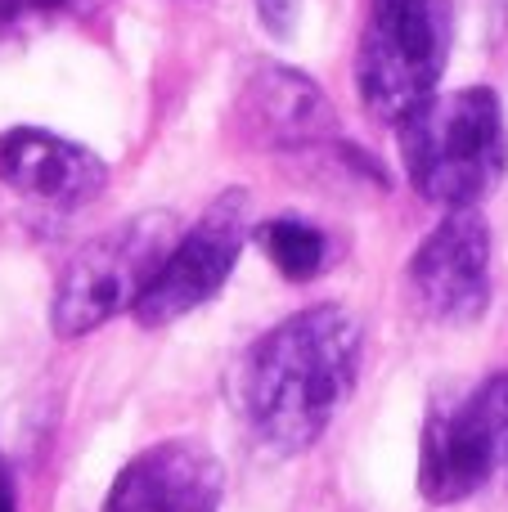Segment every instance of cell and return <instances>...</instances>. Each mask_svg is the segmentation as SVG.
Instances as JSON below:
<instances>
[{"mask_svg":"<svg viewBox=\"0 0 508 512\" xmlns=\"http://www.w3.org/2000/svg\"><path fill=\"white\" fill-rule=\"evenodd\" d=\"M360 351L365 333L342 306H311L270 328L243 373L252 432L279 454L311 450L356 387Z\"/></svg>","mask_w":508,"mask_h":512,"instance_id":"1","label":"cell"},{"mask_svg":"<svg viewBox=\"0 0 508 512\" xmlns=\"http://www.w3.org/2000/svg\"><path fill=\"white\" fill-rule=\"evenodd\" d=\"M239 122L252 144L266 149H302L333 135V108L324 90L311 77L284 68V63H261L239 90Z\"/></svg>","mask_w":508,"mask_h":512,"instance_id":"10","label":"cell"},{"mask_svg":"<svg viewBox=\"0 0 508 512\" xmlns=\"http://www.w3.org/2000/svg\"><path fill=\"white\" fill-rule=\"evenodd\" d=\"M450 36V0H369L356 50V90L378 122L401 126L437 95Z\"/></svg>","mask_w":508,"mask_h":512,"instance_id":"3","label":"cell"},{"mask_svg":"<svg viewBox=\"0 0 508 512\" xmlns=\"http://www.w3.org/2000/svg\"><path fill=\"white\" fill-rule=\"evenodd\" d=\"M257 243L275 261V270L293 283L315 279L329 265V239L315 225L297 221V216H275V221L257 225Z\"/></svg>","mask_w":508,"mask_h":512,"instance_id":"11","label":"cell"},{"mask_svg":"<svg viewBox=\"0 0 508 512\" xmlns=\"http://www.w3.org/2000/svg\"><path fill=\"white\" fill-rule=\"evenodd\" d=\"M248 198L243 194H221L203 212V221L189 234H180L176 248L167 252L162 270L153 274V283L140 292L131 315L144 328H162L171 319L198 310L203 301H212L221 292V283L230 279L234 261L243 252V230H248Z\"/></svg>","mask_w":508,"mask_h":512,"instance_id":"6","label":"cell"},{"mask_svg":"<svg viewBox=\"0 0 508 512\" xmlns=\"http://www.w3.org/2000/svg\"><path fill=\"white\" fill-rule=\"evenodd\" d=\"M401 162L419 198L450 212L477 207L508 167L500 95L486 86L432 95L401 122Z\"/></svg>","mask_w":508,"mask_h":512,"instance_id":"2","label":"cell"},{"mask_svg":"<svg viewBox=\"0 0 508 512\" xmlns=\"http://www.w3.org/2000/svg\"><path fill=\"white\" fill-rule=\"evenodd\" d=\"M180 225L167 212H144L117 230L90 239L72 256L54 288V333L59 337H86L99 324H108L122 310H135L140 292L162 270L167 252L176 248Z\"/></svg>","mask_w":508,"mask_h":512,"instance_id":"4","label":"cell"},{"mask_svg":"<svg viewBox=\"0 0 508 512\" xmlns=\"http://www.w3.org/2000/svg\"><path fill=\"white\" fill-rule=\"evenodd\" d=\"M68 5H77V0H0V23L23 14H50V9H68Z\"/></svg>","mask_w":508,"mask_h":512,"instance_id":"13","label":"cell"},{"mask_svg":"<svg viewBox=\"0 0 508 512\" xmlns=\"http://www.w3.org/2000/svg\"><path fill=\"white\" fill-rule=\"evenodd\" d=\"M0 185L50 207H81L108 185V167L77 140L14 126L0 135Z\"/></svg>","mask_w":508,"mask_h":512,"instance_id":"9","label":"cell"},{"mask_svg":"<svg viewBox=\"0 0 508 512\" xmlns=\"http://www.w3.org/2000/svg\"><path fill=\"white\" fill-rule=\"evenodd\" d=\"M257 14H261V23H266L275 36H293L297 0H257Z\"/></svg>","mask_w":508,"mask_h":512,"instance_id":"12","label":"cell"},{"mask_svg":"<svg viewBox=\"0 0 508 512\" xmlns=\"http://www.w3.org/2000/svg\"><path fill=\"white\" fill-rule=\"evenodd\" d=\"M410 292L423 315L473 324L491 306V230L477 207L450 212L410 261Z\"/></svg>","mask_w":508,"mask_h":512,"instance_id":"7","label":"cell"},{"mask_svg":"<svg viewBox=\"0 0 508 512\" xmlns=\"http://www.w3.org/2000/svg\"><path fill=\"white\" fill-rule=\"evenodd\" d=\"M508 472V373L441 409L423 427L419 490L428 504H459Z\"/></svg>","mask_w":508,"mask_h":512,"instance_id":"5","label":"cell"},{"mask_svg":"<svg viewBox=\"0 0 508 512\" xmlns=\"http://www.w3.org/2000/svg\"><path fill=\"white\" fill-rule=\"evenodd\" d=\"M0 512H14V481H9L5 463H0Z\"/></svg>","mask_w":508,"mask_h":512,"instance_id":"14","label":"cell"},{"mask_svg":"<svg viewBox=\"0 0 508 512\" xmlns=\"http://www.w3.org/2000/svg\"><path fill=\"white\" fill-rule=\"evenodd\" d=\"M225 472L203 441H162L117 472L104 512H216Z\"/></svg>","mask_w":508,"mask_h":512,"instance_id":"8","label":"cell"}]
</instances>
